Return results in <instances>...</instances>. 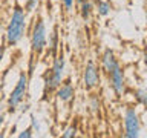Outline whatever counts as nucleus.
Instances as JSON below:
<instances>
[{"mask_svg":"<svg viewBox=\"0 0 147 138\" xmlns=\"http://www.w3.org/2000/svg\"><path fill=\"white\" fill-rule=\"evenodd\" d=\"M25 8L17 6L12 9L11 18L6 26V34H5V40H6L8 46H16L22 41L23 35H25L26 26H28V16H26Z\"/></svg>","mask_w":147,"mask_h":138,"instance_id":"nucleus-1","label":"nucleus"},{"mask_svg":"<svg viewBox=\"0 0 147 138\" xmlns=\"http://www.w3.org/2000/svg\"><path fill=\"white\" fill-rule=\"evenodd\" d=\"M64 68H66V62H64L63 54L55 55L52 60V66L43 74V92L45 95L52 94L58 89V86L63 83V75H64Z\"/></svg>","mask_w":147,"mask_h":138,"instance_id":"nucleus-2","label":"nucleus"},{"mask_svg":"<svg viewBox=\"0 0 147 138\" xmlns=\"http://www.w3.org/2000/svg\"><path fill=\"white\" fill-rule=\"evenodd\" d=\"M31 51L34 57H38L46 51L48 46V31H46L45 20L41 17H37L34 20L31 29Z\"/></svg>","mask_w":147,"mask_h":138,"instance_id":"nucleus-3","label":"nucleus"},{"mask_svg":"<svg viewBox=\"0 0 147 138\" xmlns=\"http://www.w3.org/2000/svg\"><path fill=\"white\" fill-rule=\"evenodd\" d=\"M28 85H29V75H28V72L22 71L16 86H14V89L11 91V94L8 97V109L9 110H16L23 103V100H25V97L28 94Z\"/></svg>","mask_w":147,"mask_h":138,"instance_id":"nucleus-4","label":"nucleus"},{"mask_svg":"<svg viewBox=\"0 0 147 138\" xmlns=\"http://www.w3.org/2000/svg\"><path fill=\"white\" fill-rule=\"evenodd\" d=\"M141 132V121L135 108H127L124 112V132L126 138H138Z\"/></svg>","mask_w":147,"mask_h":138,"instance_id":"nucleus-5","label":"nucleus"},{"mask_svg":"<svg viewBox=\"0 0 147 138\" xmlns=\"http://www.w3.org/2000/svg\"><path fill=\"white\" fill-rule=\"evenodd\" d=\"M81 83L86 91H94L100 85V68L94 60H89L83 69Z\"/></svg>","mask_w":147,"mask_h":138,"instance_id":"nucleus-6","label":"nucleus"},{"mask_svg":"<svg viewBox=\"0 0 147 138\" xmlns=\"http://www.w3.org/2000/svg\"><path fill=\"white\" fill-rule=\"evenodd\" d=\"M107 77H109V85L113 89V92L118 97H121L124 92H126V77H124L123 68L118 64L113 71H110L107 74Z\"/></svg>","mask_w":147,"mask_h":138,"instance_id":"nucleus-7","label":"nucleus"},{"mask_svg":"<svg viewBox=\"0 0 147 138\" xmlns=\"http://www.w3.org/2000/svg\"><path fill=\"white\" fill-rule=\"evenodd\" d=\"M101 69L106 72V74H109L110 71H113L115 68L118 66V58H117V55H115V52L112 49H106L103 55H101Z\"/></svg>","mask_w":147,"mask_h":138,"instance_id":"nucleus-8","label":"nucleus"},{"mask_svg":"<svg viewBox=\"0 0 147 138\" xmlns=\"http://www.w3.org/2000/svg\"><path fill=\"white\" fill-rule=\"evenodd\" d=\"M55 95H57V98L60 101L67 103V101H71L74 98V95H75V87L72 86L71 81H63L61 85L58 86V89L55 91Z\"/></svg>","mask_w":147,"mask_h":138,"instance_id":"nucleus-9","label":"nucleus"},{"mask_svg":"<svg viewBox=\"0 0 147 138\" xmlns=\"http://www.w3.org/2000/svg\"><path fill=\"white\" fill-rule=\"evenodd\" d=\"M58 46H60L58 28L55 26L54 31L49 34V43H48V46H46V49H48V54H51L52 57H55V54H57V51H58Z\"/></svg>","mask_w":147,"mask_h":138,"instance_id":"nucleus-10","label":"nucleus"},{"mask_svg":"<svg viewBox=\"0 0 147 138\" xmlns=\"http://www.w3.org/2000/svg\"><path fill=\"white\" fill-rule=\"evenodd\" d=\"M94 11H95V6H94V3H92L90 0H87V2L80 5V16H81V18L84 22H89L90 20Z\"/></svg>","mask_w":147,"mask_h":138,"instance_id":"nucleus-11","label":"nucleus"},{"mask_svg":"<svg viewBox=\"0 0 147 138\" xmlns=\"http://www.w3.org/2000/svg\"><path fill=\"white\" fill-rule=\"evenodd\" d=\"M110 9H112V6H110V3L107 2V0H98V2H95V11L101 17L109 16Z\"/></svg>","mask_w":147,"mask_h":138,"instance_id":"nucleus-12","label":"nucleus"},{"mask_svg":"<svg viewBox=\"0 0 147 138\" xmlns=\"http://www.w3.org/2000/svg\"><path fill=\"white\" fill-rule=\"evenodd\" d=\"M133 95H135V100L138 101L140 104L142 106H147V89H136L133 92Z\"/></svg>","mask_w":147,"mask_h":138,"instance_id":"nucleus-13","label":"nucleus"},{"mask_svg":"<svg viewBox=\"0 0 147 138\" xmlns=\"http://www.w3.org/2000/svg\"><path fill=\"white\" fill-rule=\"evenodd\" d=\"M38 3H40V0H25L23 8H25L26 12H32V11H35V9H37Z\"/></svg>","mask_w":147,"mask_h":138,"instance_id":"nucleus-14","label":"nucleus"},{"mask_svg":"<svg viewBox=\"0 0 147 138\" xmlns=\"http://www.w3.org/2000/svg\"><path fill=\"white\" fill-rule=\"evenodd\" d=\"M61 137L63 138H74V137H77V127L75 126H69L64 129V132L61 133Z\"/></svg>","mask_w":147,"mask_h":138,"instance_id":"nucleus-15","label":"nucleus"},{"mask_svg":"<svg viewBox=\"0 0 147 138\" xmlns=\"http://www.w3.org/2000/svg\"><path fill=\"white\" fill-rule=\"evenodd\" d=\"M34 137V131H32V127H26L25 131H22L20 133H18V138H31Z\"/></svg>","mask_w":147,"mask_h":138,"instance_id":"nucleus-16","label":"nucleus"},{"mask_svg":"<svg viewBox=\"0 0 147 138\" xmlns=\"http://www.w3.org/2000/svg\"><path fill=\"white\" fill-rule=\"evenodd\" d=\"M61 5H63V8L66 9L67 12H71L74 5H75V0H61Z\"/></svg>","mask_w":147,"mask_h":138,"instance_id":"nucleus-17","label":"nucleus"},{"mask_svg":"<svg viewBox=\"0 0 147 138\" xmlns=\"http://www.w3.org/2000/svg\"><path fill=\"white\" fill-rule=\"evenodd\" d=\"M31 127H32L34 132H37V133L40 132V124H38V121H37L35 115H31Z\"/></svg>","mask_w":147,"mask_h":138,"instance_id":"nucleus-18","label":"nucleus"},{"mask_svg":"<svg viewBox=\"0 0 147 138\" xmlns=\"http://www.w3.org/2000/svg\"><path fill=\"white\" fill-rule=\"evenodd\" d=\"M98 108H100L98 98H96V97H92V98H90V109H92V110H96Z\"/></svg>","mask_w":147,"mask_h":138,"instance_id":"nucleus-19","label":"nucleus"},{"mask_svg":"<svg viewBox=\"0 0 147 138\" xmlns=\"http://www.w3.org/2000/svg\"><path fill=\"white\" fill-rule=\"evenodd\" d=\"M5 49H6V45H2L0 46V63H2V60L5 57Z\"/></svg>","mask_w":147,"mask_h":138,"instance_id":"nucleus-20","label":"nucleus"},{"mask_svg":"<svg viewBox=\"0 0 147 138\" xmlns=\"http://www.w3.org/2000/svg\"><path fill=\"white\" fill-rule=\"evenodd\" d=\"M3 124H5V115H0V131H2Z\"/></svg>","mask_w":147,"mask_h":138,"instance_id":"nucleus-21","label":"nucleus"},{"mask_svg":"<svg viewBox=\"0 0 147 138\" xmlns=\"http://www.w3.org/2000/svg\"><path fill=\"white\" fill-rule=\"evenodd\" d=\"M142 57H144V62H146V64H147V49L144 51V54H142Z\"/></svg>","mask_w":147,"mask_h":138,"instance_id":"nucleus-22","label":"nucleus"},{"mask_svg":"<svg viewBox=\"0 0 147 138\" xmlns=\"http://www.w3.org/2000/svg\"><path fill=\"white\" fill-rule=\"evenodd\" d=\"M75 2H77L78 5H81V3H84V2H87V0H75Z\"/></svg>","mask_w":147,"mask_h":138,"instance_id":"nucleus-23","label":"nucleus"},{"mask_svg":"<svg viewBox=\"0 0 147 138\" xmlns=\"http://www.w3.org/2000/svg\"><path fill=\"white\" fill-rule=\"evenodd\" d=\"M146 31H147V12H146Z\"/></svg>","mask_w":147,"mask_h":138,"instance_id":"nucleus-24","label":"nucleus"},{"mask_svg":"<svg viewBox=\"0 0 147 138\" xmlns=\"http://www.w3.org/2000/svg\"><path fill=\"white\" fill-rule=\"evenodd\" d=\"M0 11H2V0H0Z\"/></svg>","mask_w":147,"mask_h":138,"instance_id":"nucleus-25","label":"nucleus"},{"mask_svg":"<svg viewBox=\"0 0 147 138\" xmlns=\"http://www.w3.org/2000/svg\"><path fill=\"white\" fill-rule=\"evenodd\" d=\"M94 2H98V0H94Z\"/></svg>","mask_w":147,"mask_h":138,"instance_id":"nucleus-26","label":"nucleus"},{"mask_svg":"<svg viewBox=\"0 0 147 138\" xmlns=\"http://www.w3.org/2000/svg\"><path fill=\"white\" fill-rule=\"evenodd\" d=\"M146 72H147V71H146Z\"/></svg>","mask_w":147,"mask_h":138,"instance_id":"nucleus-27","label":"nucleus"}]
</instances>
